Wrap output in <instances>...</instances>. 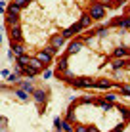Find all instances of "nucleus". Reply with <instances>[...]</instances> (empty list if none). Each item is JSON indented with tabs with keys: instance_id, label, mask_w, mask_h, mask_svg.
<instances>
[{
	"instance_id": "obj_1",
	"label": "nucleus",
	"mask_w": 130,
	"mask_h": 132,
	"mask_svg": "<svg viewBox=\"0 0 130 132\" xmlns=\"http://www.w3.org/2000/svg\"><path fill=\"white\" fill-rule=\"evenodd\" d=\"M88 15H90L92 19H101V17L105 15V6H101V4H94V6H90Z\"/></svg>"
},
{
	"instance_id": "obj_2",
	"label": "nucleus",
	"mask_w": 130,
	"mask_h": 132,
	"mask_svg": "<svg viewBox=\"0 0 130 132\" xmlns=\"http://www.w3.org/2000/svg\"><path fill=\"white\" fill-rule=\"evenodd\" d=\"M10 36H12V42H21V29H19V25L10 27Z\"/></svg>"
},
{
	"instance_id": "obj_3",
	"label": "nucleus",
	"mask_w": 130,
	"mask_h": 132,
	"mask_svg": "<svg viewBox=\"0 0 130 132\" xmlns=\"http://www.w3.org/2000/svg\"><path fill=\"white\" fill-rule=\"evenodd\" d=\"M12 52H13V56H23V52H25V48H23V44L21 42H12Z\"/></svg>"
},
{
	"instance_id": "obj_4",
	"label": "nucleus",
	"mask_w": 130,
	"mask_h": 132,
	"mask_svg": "<svg viewBox=\"0 0 130 132\" xmlns=\"http://www.w3.org/2000/svg\"><path fill=\"white\" fill-rule=\"evenodd\" d=\"M50 44H52V48H56V50H57V48H61V46L65 44V38H63L61 35H59V36H54Z\"/></svg>"
},
{
	"instance_id": "obj_5",
	"label": "nucleus",
	"mask_w": 130,
	"mask_h": 132,
	"mask_svg": "<svg viewBox=\"0 0 130 132\" xmlns=\"http://www.w3.org/2000/svg\"><path fill=\"white\" fill-rule=\"evenodd\" d=\"M117 27H130V15L128 17H119V19H115V23Z\"/></svg>"
},
{
	"instance_id": "obj_6",
	"label": "nucleus",
	"mask_w": 130,
	"mask_h": 132,
	"mask_svg": "<svg viewBox=\"0 0 130 132\" xmlns=\"http://www.w3.org/2000/svg\"><path fill=\"white\" fill-rule=\"evenodd\" d=\"M19 12H21V8L17 6L15 2H12L10 6H8V15H17V13H19Z\"/></svg>"
},
{
	"instance_id": "obj_7",
	"label": "nucleus",
	"mask_w": 130,
	"mask_h": 132,
	"mask_svg": "<svg viewBox=\"0 0 130 132\" xmlns=\"http://www.w3.org/2000/svg\"><path fill=\"white\" fill-rule=\"evenodd\" d=\"M109 86H111L109 80H96L94 82V88H100V90H107Z\"/></svg>"
},
{
	"instance_id": "obj_8",
	"label": "nucleus",
	"mask_w": 130,
	"mask_h": 132,
	"mask_svg": "<svg viewBox=\"0 0 130 132\" xmlns=\"http://www.w3.org/2000/svg\"><path fill=\"white\" fill-rule=\"evenodd\" d=\"M80 48H82V42L75 40V42H71V44H69V54H77Z\"/></svg>"
},
{
	"instance_id": "obj_9",
	"label": "nucleus",
	"mask_w": 130,
	"mask_h": 132,
	"mask_svg": "<svg viewBox=\"0 0 130 132\" xmlns=\"http://www.w3.org/2000/svg\"><path fill=\"white\" fill-rule=\"evenodd\" d=\"M29 65H31V67H33V69H37V71H40V69H42V63H40V61L37 60V57H31V61H29Z\"/></svg>"
},
{
	"instance_id": "obj_10",
	"label": "nucleus",
	"mask_w": 130,
	"mask_h": 132,
	"mask_svg": "<svg viewBox=\"0 0 130 132\" xmlns=\"http://www.w3.org/2000/svg\"><path fill=\"white\" fill-rule=\"evenodd\" d=\"M126 46H119L117 50H115V57H123V56H126Z\"/></svg>"
},
{
	"instance_id": "obj_11",
	"label": "nucleus",
	"mask_w": 130,
	"mask_h": 132,
	"mask_svg": "<svg viewBox=\"0 0 130 132\" xmlns=\"http://www.w3.org/2000/svg\"><path fill=\"white\" fill-rule=\"evenodd\" d=\"M33 94H34V98H37V102H38V103H42L44 100H46V96H44L42 90H37V92H33Z\"/></svg>"
},
{
	"instance_id": "obj_12",
	"label": "nucleus",
	"mask_w": 130,
	"mask_h": 132,
	"mask_svg": "<svg viewBox=\"0 0 130 132\" xmlns=\"http://www.w3.org/2000/svg\"><path fill=\"white\" fill-rule=\"evenodd\" d=\"M90 23H92V17L88 15V13H86V15H82V19H80V25H82V27H88Z\"/></svg>"
},
{
	"instance_id": "obj_13",
	"label": "nucleus",
	"mask_w": 130,
	"mask_h": 132,
	"mask_svg": "<svg viewBox=\"0 0 130 132\" xmlns=\"http://www.w3.org/2000/svg\"><path fill=\"white\" fill-rule=\"evenodd\" d=\"M61 128H63L65 132H75V130H73V126H71V122H69V121H61Z\"/></svg>"
},
{
	"instance_id": "obj_14",
	"label": "nucleus",
	"mask_w": 130,
	"mask_h": 132,
	"mask_svg": "<svg viewBox=\"0 0 130 132\" xmlns=\"http://www.w3.org/2000/svg\"><path fill=\"white\" fill-rule=\"evenodd\" d=\"M57 69H67V57H59L57 60Z\"/></svg>"
},
{
	"instance_id": "obj_15",
	"label": "nucleus",
	"mask_w": 130,
	"mask_h": 132,
	"mask_svg": "<svg viewBox=\"0 0 130 132\" xmlns=\"http://www.w3.org/2000/svg\"><path fill=\"white\" fill-rule=\"evenodd\" d=\"M21 86H23V90H25V92H27V94H29V92H31V94H33V92H34V88H33V84H29V82H23V84H21Z\"/></svg>"
},
{
	"instance_id": "obj_16",
	"label": "nucleus",
	"mask_w": 130,
	"mask_h": 132,
	"mask_svg": "<svg viewBox=\"0 0 130 132\" xmlns=\"http://www.w3.org/2000/svg\"><path fill=\"white\" fill-rule=\"evenodd\" d=\"M96 33L100 35V36H103V35H107V29H105V27H101V29H98Z\"/></svg>"
},
{
	"instance_id": "obj_17",
	"label": "nucleus",
	"mask_w": 130,
	"mask_h": 132,
	"mask_svg": "<svg viewBox=\"0 0 130 132\" xmlns=\"http://www.w3.org/2000/svg\"><path fill=\"white\" fill-rule=\"evenodd\" d=\"M17 98H21V100H27V92H25V90H23V92L19 90V92H17Z\"/></svg>"
},
{
	"instance_id": "obj_18",
	"label": "nucleus",
	"mask_w": 130,
	"mask_h": 132,
	"mask_svg": "<svg viewBox=\"0 0 130 132\" xmlns=\"http://www.w3.org/2000/svg\"><path fill=\"white\" fill-rule=\"evenodd\" d=\"M13 2H15V4H17V6H19V8H21V6H25V4H27V0H13Z\"/></svg>"
},
{
	"instance_id": "obj_19",
	"label": "nucleus",
	"mask_w": 130,
	"mask_h": 132,
	"mask_svg": "<svg viewBox=\"0 0 130 132\" xmlns=\"http://www.w3.org/2000/svg\"><path fill=\"white\" fill-rule=\"evenodd\" d=\"M90 102H92L90 96H84V98H82V103H90Z\"/></svg>"
},
{
	"instance_id": "obj_20",
	"label": "nucleus",
	"mask_w": 130,
	"mask_h": 132,
	"mask_svg": "<svg viewBox=\"0 0 130 132\" xmlns=\"http://www.w3.org/2000/svg\"><path fill=\"white\" fill-rule=\"evenodd\" d=\"M86 132H98L96 128H86Z\"/></svg>"
},
{
	"instance_id": "obj_21",
	"label": "nucleus",
	"mask_w": 130,
	"mask_h": 132,
	"mask_svg": "<svg viewBox=\"0 0 130 132\" xmlns=\"http://www.w3.org/2000/svg\"><path fill=\"white\" fill-rule=\"evenodd\" d=\"M126 52H128V54H130V48H126Z\"/></svg>"
},
{
	"instance_id": "obj_22",
	"label": "nucleus",
	"mask_w": 130,
	"mask_h": 132,
	"mask_svg": "<svg viewBox=\"0 0 130 132\" xmlns=\"http://www.w3.org/2000/svg\"><path fill=\"white\" fill-rule=\"evenodd\" d=\"M0 42H2V36H0Z\"/></svg>"
}]
</instances>
